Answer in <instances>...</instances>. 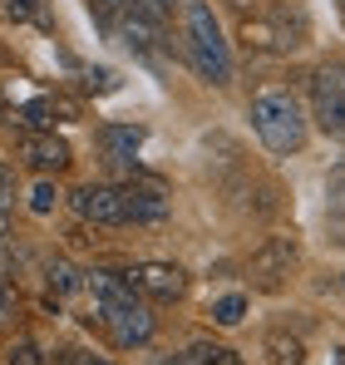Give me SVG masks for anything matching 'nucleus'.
<instances>
[{
  "instance_id": "28",
  "label": "nucleus",
  "mask_w": 345,
  "mask_h": 365,
  "mask_svg": "<svg viewBox=\"0 0 345 365\" xmlns=\"http://www.w3.org/2000/svg\"><path fill=\"white\" fill-rule=\"evenodd\" d=\"M99 365H109V361H99Z\"/></svg>"
},
{
  "instance_id": "21",
  "label": "nucleus",
  "mask_w": 345,
  "mask_h": 365,
  "mask_svg": "<svg viewBox=\"0 0 345 365\" xmlns=\"http://www.w3.org/2000/svg\"><path fill=\"white\" fill-rule=\"evenodd\" d=\"M10 207H15V173L0 168V237H10Z\"/></svg>"
},
{
  "instance_id": "19",
  "label": "nucleus",
  "mask_w": 345,
  "mask_h": 365,
  "mask_svg": "<svg viewBox=\"0 0 345 365\" xmlns=\"http://www.w3.org/2000/svg\"><path fill=\"white\" fill-rule=\"evenodd\" d=\"M55 202H59L55 178H40L35 187H30V212H35V217H50V212H55Z\"/></svg>"
},
{
  "instance_id": "16",
  "label": "nucleus",
  "mask_w": 345,
  "mask_h": 365,
  "mask_svg": "<svg viewBox=\"0 0 345 365\" xmlns=\"http://www.w3.org/2000/svg\"><path fill=\"white\" fill-rule=\"evenodd\" d=\"M45 282H50V292H55V302H59V297H69V292L84 287V272L69 267L64 257H55V262H45Z\"/></svg>"
},
{
  "instance_id": "15",
  "label": "nucleus",
  "mask_w": 345,
  "mask_h": 365,
  "mask_svg": "<svg viewBox=\"0 0 345 365\" xmlns=\"http://www.w3.org/2000/svg\"><path fill=\"white\" fill-rule=\"evenodd\" d=\"M182 365H247V361L237 351H227V346H217V341H192L182 351Z\"/></svg>"
},
{
  "instance_id": "12",
  "label": "nucleus",
  "mask_w": 345,
  "mask_h": 365,
  "mask_svg": "<svg viewBox=\"0 0 345 365\" xmlns=\"http://www.w3.org/2000/svg\"><path fill=\"white\" fill-rule=\"evenodd\" d=\"M143 123H99L94 143L104 153V163H118V168H133V153L143 148Z\"/></svg>"
},
{
  "instance_id": "25",
  "label": "nucleus",
  "mask_w": 345,
  "mask_h": 365,
  "mask_svg": "<svg viewBox=\"0 0 345 365\" xmlns=\"http://www.w3.org/2000/svg\"><path fill=\"white\" fill-rule=\"evenodd\" d=\"M59 365H99V356H89V351H59Z\"/></svg>"
},
{
  "instance_id": "14",
  "label": "nucleus",
  "mask_w": 345,
  "mask_h": 365,
  "mask_svg": "<svg viewBox=\"0 0 345 365\" xmlns=\"http://www.w3.org/2000/svg\"><path fill=\"white\" fill-rule=\"evenodd\" d=\"M0 15L10 25H30V30L55 35V5L50 0H0Z\"/></svg>"
},
{
  "instance_id": "10",
  "label": "nucleus",
  "mask_w": 345,
  "mask_h": 365,
  "mask_svg": "<svg viewBox=\"0 0 345 365\" xmlns=\"http://www.w3.org/2000/svg\"><path fill=\"white\" fill-rule=\"evenodd\" d=\"M163 25L168 20H158V15H148V10H138V5H123L114 15V40L123 50H133V55H148V50H158V40H163Z\"/></svg>"
},
{
  "instance_id": "9",
  "label": "nucleus",
  "mask_w": 345,
  "mask_h": 365,
  "mask_svg": "<svg viewBox=\"0 0 345 365\" xmlns=\"http://www.w3.org/2000/svg\"><path fill=\"white\" fill-rule=\"evenodd\" d=\"M123 192V207H128V222H143V227H153V222H163L172 212V197H168V187L158 178H133L118 187Z\"/></svg>"
},
{
  "instance_id": "8",
  "label": "nucleus",
  "mask_w": 345,
  "mask_h": 365,
  "mask_svg": "<svg viewBox=\"0 0 345 365\" xmlns=\"http://www.w3.org/2000/svg\"><path fill=\"white\" fill-rule=\"evenodd\" d=\"M20 163H25L30 173H40V178H55V173H64V168L74 163V148L59 138L55 128H30V133L20 138Z\"/></svg>"
},
{
  "instance_id": "3",
  "label": "nucleus",
  "mask_w": 345,
  "mask_h": 365,
  "mask_svg": "<svg viewBox=\"0 0 345 365\" xmlns=\"http://www.w3.org/2000/svg\"><path fill=\"white\" fill-rule=\"evenodd\" d=\"M89 321H99L104 331H109V341H114L118 351H138V346H148L153 341V331H158V321H153V311L148 302L133 292V297H118V302L99 306V311H89Z\"/></svg>"
},
{
  "instance_id": "26",
  "label": "nucleus",
  "mask_w": 345,
  "mask_h": 365,
  "mask_svg": "<svg viewBox=\"0 0 345 365\" xmlns=\"http://www.w3.org/2000/svg\"><path fill=\"white\" fill-rule=\"evenodd\" d=\"M331 365H345V351H331Z\"/></svg>"
},
{
  "instance_id": "4",
  "label": "nucleus",
  "mask_w": 345,
  "mask_h": 365,
  "mask_svg": "<svg viewBox=\"0 0 345 365\" xmlns=\"http://www.w3.org/2000/svg\"><path fill=\"white\" fill-rule=\"evenodd\" d=\"M326 138L345 143V60H326L311 74V109H306Z\"/></svg>"
},
{
  "instance_id": "6",
  "label": "nucleus",
  "mask_w": 345,
  "mask_h": 365,
  "mask_svg": "<svg viewBox=\"0 0 345 365\" xmlns=\"http://www.w3.org/2000/svg\"><path fill=\"white\" fill-rule=\"evenodd\" d=\"M69 207L94 222V227H128V207H123V192L109 187V182H84L69 192Z\"/></svg>"
},
{
  "instance_id": "27",
  "label": "nucleus",
  "mask_w": 345,
  "mask_h": 365,
  "mask_svg": "<svg viewBox=\"0 0 345 365\" xmlns=\"http://www.w3.org/2000/svg\"><path fill=\"white\" fill-rule=\"evenodd\" d=\"M336 10H341V15H345V0H336Z\"/></svg>"
},
{
  "instance_id": "23",
  "label": "nucleus",
  "mask_w": 345,
  "mask_h": 365,
  "mask_svg": "<svg viewBox=\"0 0 345 365\" xmlns=\"http://www.w3.org/2000/svg\"><path fill=\"white\" fill-rule=\"evenodd\" d=\"M15 316H20V292L10 282H0V326H10Z\"/></svg>"
},
{
  "instance_id": "18",
  "label": "nucleus",
  "mask_w": 345,
  "mask_h": 365,
  "mask_svg": "<svg viewBox=\"0 0 345 365\" xmlns=\"http://www.w3.org/2000/svg\"><path fill=\"white\" fill-rule=\"evenodd\" d=\"M242 316H247V297L242 292H227V297L212 302V321L217 326H242Z\"/></svg>"
},
{
  "instance_id": "11",
  "label": "nucleus",
  "mask_w": 345,
  "mask_h": 365,
  "mask_svg": "<svg viewBox=\"0 0 345 365\" xmlns=\"http://www.w3.org/2000/svg\"><path fill=\"white\" fill-rule=\"evenodd\" d=\"M247 35H257V45H272V50H301L306 45V15L301 10L291 15V5H277L267 20L247 25Z\"/></svg>"
},
{
  "instance_id": "13",
  "label": "nucleus",
  "mask_w": 345,
  "mask_h": 365,
  "mask_svg": "<svg viewBox=\"0 0 345 365\" xmlns=\"http://www.w3.org/2000/svg\"><path fill=\"white\" fill-rule=\"evenodd\" d=\"M59 119H74V109H69L64 99H55V94H35L30 104L10 109V119H5V123H20V128L30 133V128H55Z\"/></svg>"
},
{
  "instance_id": "2",
  "label": "nucleus",
  "mask_w": 345,
  "mask_h": 365,
  "mask_svg": "<svg viewBox=\"0 0 345 365\" xmlns=\"http://www.w3.org/2000/svg\"><path fill=\"white\" fill-rule=\"evenodd\" d=\"M182 55L192 64V74L197 79H207V84H232V45L227 35H222V20H217V10L207 5V0H182Z\"/></svg>"
},
{
  "instance_id": "5",
  "label": "nucleus",
  "mask_w": 345,
  "mask_h": 365,
  "mask_svg": "<svg viewBox=\"0 0 345 365\" xmlns=\"http://www.w3.org/2000/svg\"><path fill=\"white\" fill-rule=\"evenodd\" d=\"M296 262H301L296 237H267V242L247 257V277H252L257 292H282L291 282V272H296Z\"/></svg>"
},
{
  "instance_id": "7",
  "label": "nucleus",
  "mask_w": 345,
  "mask_h": 365,
  "mask_svg": "<svg viewBox=\"0 0 345 365\" xmlns=\"http://www.w3.org/2000/svg\"><path fill=\"white\" fill-rule=\"evenodd\" d=\"M128 282H133V292H138L143 302H182L187 287H192V277H187L177 262H138V267L128 272Z\"/></svg>"
},
{
  "instance_id": "24",
  "label": "nucleus",
  "mask_w": 345,
  "mask_h": 365,
  "mask_svg": "<svg viewBox=\"0 0 345 365\" xmlns=\"http://www.w3.org/2000/svg\"><path fill=\"white\" fill-rule=\"evenodd\" d=\"M123 5H128V0H89V10H94L104 25H114V15L123 10Z\"/></svg>"
},
{
  "instance_id": "1",
  "label": "nucleus",
  "mask_w": 345,
  "mask_h": 365,
  "mask_svg": "<svg viewBox=\"0 0 345 365\" xmlns=\"http://www.w3.org/2000/svg\"><path fill=\"white\" fill-rule=\"evenodd\" d=\"M252 133L262 138V148L267 153H277V158H291V153H301L306 148V133H311V114H306V104L282 89V84H267V89H257L252 94Z\"/></svg>"
},
{
  "instance_id": "17",
  "label": "nucleus",
  "mask_w": 345,
  "mask_h": 365,
  "mask_svg": "<svg viewBox=\"0 0 345 365\" xmlns=\"http://www.w3.org/2000/svg\"><path fill=\"white\" fill-rule=\"evenodd\" d=\"M267 365H306L301 341L287 336V331H272V336H267Z\"/></svg>"
},
{
  "instance_id": "20",
  "label": "nucleus",
  "mask_w": 345,
  "mask_h": 365,
  "mask_svg": "<svg viewBox=\"0 0 345 365\" xmlns=\"http://www.w3.org/2000/svg\"><path fill=\"white\" fill-rule=\"evenodd\" d=\"M5 365H50V356H45L35 341H25V336H20V341L5 351Z\"/></svg>"
},
{
  "instance_id": "22",
  "label": "nucleus",
  "mask_w": 345,
  "mask_h": 365,
  "mask_svg": "<svg viewBox=\"0 0 345 365\" xmlns=\"http://www.w3.org/2000/svg\"><path fill=\"white\" fill-rule=\"evenodd\" d=\"M84 89L109 94V89H118V74H114V69H84Z\"/></svg>"
}]
</instances>
